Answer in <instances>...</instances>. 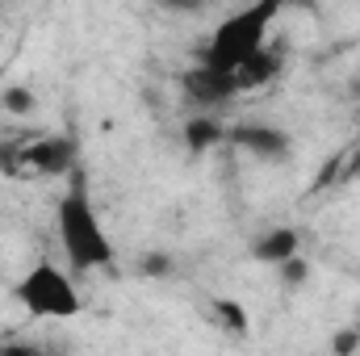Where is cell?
<instances>
[{"label":"cell","instance_id":"cell-1","mask_svg":"<svg viewBox=\"0 0 360 356\" xmlns=\"http://www.w3.org/2000/svg\"><path fill=\"white\" fill-rule=\"evenodd\" d=\"M55 231H59V248L68 256V265L76 272H96V268H109L117 248L92 205L84 180H76L72 189H63V197L55 201Z\"/></svg>","mask_w":360,"mask_h":356},{"label":"cell","instance_id":"cell-2","mask_svg":"<svg viewBox=\"0 0 360 356\" xmlns=\"http://www.w3.org/2000/svg\"><path fill=\"white\" fill-rule=\"evenodd\" d=\"M285 13V0H252L243 8H235L226 21H218V30L197 46V63L214 68V72H239L272 34V21Z\"/></svg>","mask_w":360,"mask_h":356},{"label":"cell","instance_id":"cell-3","mask_svg":"<svg viewBox=\"0 0 360 356\" xmlns=\"http://www.w3.org/2000/svg\"><path fill=\"white\" fill-rule=\"evenodd\" d=\"M13 298L30 319H76L84 306L72 272L51 260H38L30 272H21L13 285Z\"/></svg>","mask_w":360,"mask_h":356},{"label":"cell","instance_id":"cell-4","mask_svg":"<svg viewBox=\"0 0 360 356\" xmlns=\"http://www.w3.org/2000/svg\"><path fill=\"white\" fill-rule=\"evenodd\" d=\"M226 143L264 168H281L293 160V134L272 122H235L226 126Z\"/></svg>","mask_w":360,"mask_h":356},{"label":"cell","instance_id":"cell-5","mask_svg":"<svg viewBox=\"0 0 360 356\" xmlns=\"http://www.w3.org/2000/svg\"><path fill=\"white\" fill-rule=\"evenodd\" d=\"M80 160V147L72 134H42L25 147H17V172H38V177H72Z\"/></svg>","mask_w":360,"mask_h":356},{"label":"cell","instance_id":"cell-6","mask_svg":"<svg viewBox=\"0 0 360 356\" xmlns=\"http://www.w3.org/2000/svg\"><path fill=\"white\" fill-rule=\"evenodd\" d=\"M180 89H184V101L197 105V109H222L226 101L239 96V80L231 72H214L205 63H193L180 76Z\"/></svg>","mask_w":360,"mask_h":356},{"label":"cell","instance_id":"cell-7","mask_svg":"<svg viewBox=\"0 0 360 356\" xmlns=\"http://www.w3.org/2000/svg\"><path fill=\"white\" fill-rule=\"evenodd\" d=\"M302 252V235H297V227H269V231H260L252 243H248V256L256 260V265H281V260H289V256H297Z\"/></svg>","mask_w":360,"mask_h":356},{"label":"cell","instance_id":"cell-8","mask_svg":"<svg viewBox=\"0 0 360 356\" xmlns=\"http://www.w3.org/2000/svg\"><path fill=\"white\" fill-rule=\"evenodd\" d=\"M281 68H285V46H272L264 42L239 72H235V80H239V92H252V89H264L269 80L281 76Z\"/></svg>","mask_w":360,"mask_h":356},{"label":"cell","instance_id":"cell-9","mask_svg":"<svg viewBox=\"0 0 360 356\" xmlns=\"http://www.w3.org/2000/svg\"><path fill=\"white\" fill-rule=\"evenodd\" d=\"M180 139H184L188 155H210L214 147L226 143V126H222L218 117H210V113H197V117H188V122L180 126Z\"/></svg>","mask_w":360,"mask_h":356},{"label":"cell","instance_id":"cell-10","mask_svg":"<svg viewBox=\"0 0 360 356\" xmlns=\"http://www.w3.org/2000/svg\"><path fill=\"white\" fill-rule=\"evenodd\" d=\"M34 92L25 89V84H8V89H0V109L4 113H13V117H30L34 113Z\"/></svg>","mask_w":360,"mask_h":356},{"label":"cell","instance_id":"cell-11","mask_svg":"<svg viewBox=\"0 0 360 356\" xmlns=\"http://www.w3.org/2000/svg\"><path fill=\"white\" fill-rule=\"evenodd\" d=\"M276 276H281V285H285V289H302V285H306V276H310V265H306V256L297 252V256L281 260V265H276Z\"/></svg>","mask_w":360,"mask_h":356},{"label":"cell","instance_id":"cell-12","mask_svg":"<svg viewBox=\"0 0 360 356\" xmlns=\"http://www.w3.org/2000/svg\"><path fill=\"white\" fill-rule=\"evenodd\" d=\"M214 314H222L231 331H239V336L248 331V310H243V306H235V302H226V298H218V302H214Z\"/></svg>","mask_w":360,"mask_h":356},{"label":"cell","instance_id":"cell-13","mask_svg":"<svg viewBox=\"0 0 360 356\" xmlns=\"http://www.w3.org/2000/svg\"><path fill=\"white\" fill-rule=\"evenodd\" d=\"M151 4L164 8V13H172V17H197V13L210 8V0H151Z\"/></svg>","mask_w":360,"mask_h":356},{"label":"cell","instance_id":"cell-14","mask_svg":"<svg viewBox=\"0 0 360 356\" xmlns=\"http://www.w3.org/2000/svg\"><path fill=\"white\" fill-rule=\"evenodd\" d=\"M139 272H143V276H164V272H172V260H168L164 252H151V256L139 260Z\"/></svg>","mask_w":360,"mask_h":356},{"label":"cell","instance_id":"cell-15","mask_svg":"<svg viewBox=\"0 0 360 356\" xmlns=\"http://www.w3.org/2000/svg\"><path fill=\"white\" fill-rule=\"evenodd\" d=\"M335 348H356V336H335Z\"/></svg>","mask_w":360,"mask_h":356},{"label":"cell","instance_id":"cell-16","mask_svg":"<svg viewBox=\"0 0 360 356\" xmlns=\"http://www.w3.org/2000/svg\"><path fill=\"white\" fill-rule=\"evenodd\" d=\"M285 8H314V0H285Z\"/></svg>","mask_w":360,"mask_h":356}]
</instances>
